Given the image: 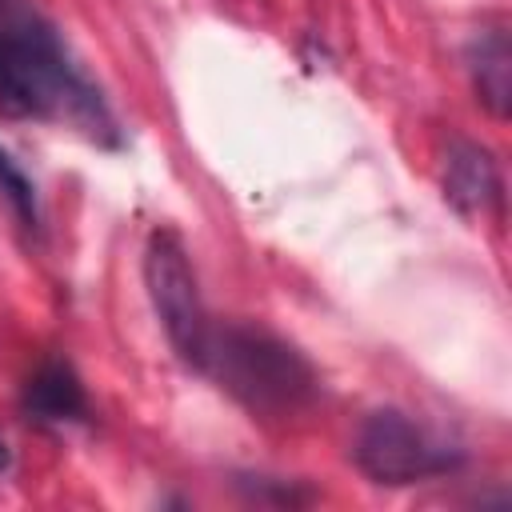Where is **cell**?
Instances as JSON below:
<instances>
[{"label": "cell", "instance_id": "cell-1", "mask_svg": "<svg viewBox=\"0 0 512 512\" xmlns=\"http://www.w3.org/2000/svg\"><path fill=\"white\" fill-rule=\"evenodd\" d=\"M0 112L60 120L100 144H120L104 96L68 60L52 20L32 0H0Z\"/></svg>", "mask_w": 512, "mask_h": 512}, {"label": "cell", "instance_id": "cell-2", "mask_svg": "<svg viewBox=\"0 0 512 512\" xmlns=\"http://www.w3.org/2000/svg\"><path fill=\"white\" fill-rule=\"evenodd\" d=\"M200 372H208L252 416H268V420L304 412L320 392V376L312 360L296 344L252 324L208 328Z\"/></svg>", "mask_w": 512, "mask_h": 512}, {"label": "cell", "instance_id": "cell-3", "mask_svg": "<svg viewBox=\"0 0 512 512\" xmlns=\"http://www.w3.org/2000/svg\"><path fill=\"white\" fill-rule=\"evenodd\" d=\"M144 284L152 296V308L168 332V344L176 348V356L192 368H200L204 344H208V312L196 288V272L188 264V252L180 244L176 232L160 228L148 240L144 252Z\"/></svg>", "mask_w": 512, "mask_h": 512}, {"label": "cell", "instance_id": "cell-4", "mask_svg": "<svg viewBox=\"0 0 512 512\" xmlns=\"http://www.w3.org/2000/svg\"><path fill=\"white\" fill-rule=\"evenodd\" d=\"M352 456L368 480L392 484V488L440 476V472L460 464V456L452 448L432 440L412 416H404L396 408H380V412L364 416L356 444H352Z\"/></svg>", "mask_w": 512, "mask_h": 512}, {"label": "cell", "instance_id": "cell-5", "mask_svg": "<svg viewBox=\"0 0 512 512\" xmlns=\"http://www.w3.org/2000/svg\"><path fill=\"white\" fill-rule=\"evenodd\" d=\"M444 196L464 216H484L488 208H500V172L492 152L456 136L444 156Z\"/></svg>", "mask_w": 512, "mask_h": 512}, {"label": "cell", "instance_id": "cell-6", "mask_svg": "<svg viewBox=\"0 0 512 512\" xmlns=\"http://www.w3.org/2000/svg\"><path fill=\"white\" fill-rule=\"evenodd\" d=\"M468 72H472V88L476 100L492 112V116H508L512 104V44L508 32L500 24L480 28L468 44Z\"/></svg>", "mask_w": 512, "mask_h": 512}, {"label": "cell", "instance_id": "cell-7", "mask_svg": "<svg viewBox=\"0 0 512 512\" xmlns=\"http://www.w3.org/2000/svg\"><path fill=\"white\" fill-rule=\"evenodd\" d=\"M24 412L40 424H68V420H84L88 416V396L80 376L64 364V360H48L40 364L28 384H24Z\"/></svg>", "mask_w": 512, "mask_h": 512}, {"label": "cell", "instance_id": "cell-8", "mask_svg": "<svg viewBox=\"0 0 512 512\" xmlns=\"http://www.w3.org/2000/svg\"><path fill=\"white\" fill-rule=\"evenodd\" d=\"M0 192L8 196V204L16 208V216L24 220V228H40V204H36V188L32 180L20 172V164L0 148Z\"/></svg>", "mask_w": 512, "mask_h": 512}, {"label": "cell", "instance_id": "cell-9", "mask_svg": "<svg viewBox=\"0 0 512 512\" xmlns=\"http://www.w3.org/2000/svg\"><path fill=\"white\" fill-rule=\"evenodd\" d=\"M12 468V448H8V440L0 436V472H8Z\"/></svg>", "mask_w": 512, "mask_h": 512}]
</instances>
